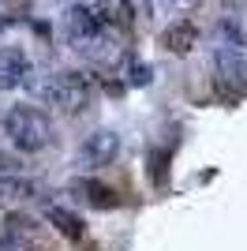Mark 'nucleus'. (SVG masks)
Returning a JSON list of instances; mask_svg holds the SVG:
<instances>
[{"label": "nucleus", "instance_id": "nucleus-9", "mask_svg": "<svg viewBox=\"0 0 247 251\" xmlns=\"http://www.w3.org/2000/svg\"><path fill=\"white\" fill-rule=\"evenodd\" d=\"M49 221H52V229L60 232V236H68L72 244H79L82 236H86V225L75 218L72 210H64V206H49Z\"/></svg>", "mask_w": 247, "mask_h": 251}, {"label": "nucleus", "instance_id": "nucleus-11", "mask_svg": "<svg viewBox=\"0 0 247 251\" xmlns=\"http://www.w3.org/2000/svg\"><path fill=\"white\" fill-rule=\"evenodd\" d=\"M127 83H150V64H139V60H127Z\"/></svg>", "mask_w": 247, "mask_h": 251}, {"label": "nucleus", "instance_id": "nucleus-8", "mask_svg": "<svg viewBox=\"0 0 247 251\" xmlns=\"http://www.w3.org/2000/svg\"><path fill=\"white\" fill-rule=\"evenodd\" d=\"M195 42H198V26H195L191 19H176L173 26L161 34V45H165L169 52H187Z\"/></svg>", "mask_w": 247, "mask_h": 251}, {"label": "nucleus", "instance_id": "nucleus-5", "mask_svg": "<svg viewBox=\"0 0 247 251\" xmlns=\"http://www.w3.org/2000/svg\"><path fill=\"white\" fill-rule=\"evenodd\" d=\"M116 154H120V135L116 131H94V135H86V143L79 147V157H82V165L86 169H105V165H113Z\"/></svg>", "mask_w": 247, "mask_h": 251}, {"label": "nucleus", "instance_id": "nucleus-3", "mask_svg": "<svg viewBox=\"0 0 247 251\" xmlns=\"http://www.w3.org/2000/svg\"><path fill=\"white\" fill-rule=\"evenodd\" d=\"M94 19L101 26L105 42H113V38H127L135 26V8L131 0H94Z\"/></svg>", "mask_w": 247, "mask_h": 251}, {"label": "nucleus", "instance_id": "nucleus-4", "mask_svg": "<svg viewBox=\"0 0 247 251\" xmlns=\"http://www.w3.org/2000/svg\"><path fill=\"white\" fill-rule=\"evenodd\" d=\"M64 38H68L72 45H79V49H90V45L105 42V34H101V26H98V19H94L90 4L68 8V15H64Z\"/></svg>", "mask_w": 247, "mask_h": 251}, {"label": "nucleus", "instance_id": "nucleus-7", "mask_svg": "<svg viewBox=\"0 0 247 251\" xmlns=\"http://www.w3.org/2000/svg\"><path fill=\"white\" fill-rule=\"evenodd\" d=\"M72 191L86 202V206H94V210H116V206H120V195H116L109 184H98V180H75Z\"/></svg>", "mask_w": 247, "mask_h": 251}, {"label": "nucleus", "instance_id": "nucleus-10", "mask_svg": "<svg viewBox=\"0 0 247 251\" xmlns=\"http://www.w3.org/2000/svg\"><path fill=\"white\" fill-rule=\"evenodd\" d=\"M30 199V184L19 176H11V173H0V210L4 206H15V202Z\"/></svg>", "mask_w": 247, "mask_h": 251}, {"label": "nucleus", "instance_id": "nucleus-12", "mask_svg": "<svg viewBox=\"0 0 247 251\" xmlns=\"http://www.w3.org/2000/svg\"><path fill=\"white\" fill-rule=\"evenodd\" d=\"M150 4H154V8H173L176 0H150Z\"/></svg>", "mask_w": 247, "mask_h": 251}, {"label": "nucleus", "instance_id": "nucleus-6", "mask_svg": "<svg viewBox=\"0 0 247 251\" xmlns=\"http://www.w3.org/2000/svg\"><path fill=\"white\" fill-rule=\"evenodd\" d=\"M26 75H30L26 52L15 49V45H0V90H11V86L26 83Z\"/></svg>", "mask_w": 247, "mask_h": 251}, {"label": "nucleus", "instance_id": "nucleus-2", "mask_svg": "<svg viewBox=\"0 0 247 251\" xmlns=\"http://www.w3.org/2000/svg\"><path fill=\"white\" fill-rule=\"evenodd\" d=\"M41 94H45V101L52 109H60L68 116H79L94 101V79L82 72H56V75H49V83L41 86Z\"/></svg>", "mask_w": 247, "mask_h": 251}, {"label": "nucleus", "instance_id": "nucleus-1", "mask_svg": "<svg viewBox=\"0 0 247 251\" xmlns=\"http://www.w3.org/2000/svg\"><path fill=\"white\" fill-rule=\"evenodd\" d=\"M0 127H4L8 143L19 147L23 154H38L52 143V116L38 105H11L0 120Z\"/></svg>", "mask_w": 247, "mask_h": 251}]
</instances>
